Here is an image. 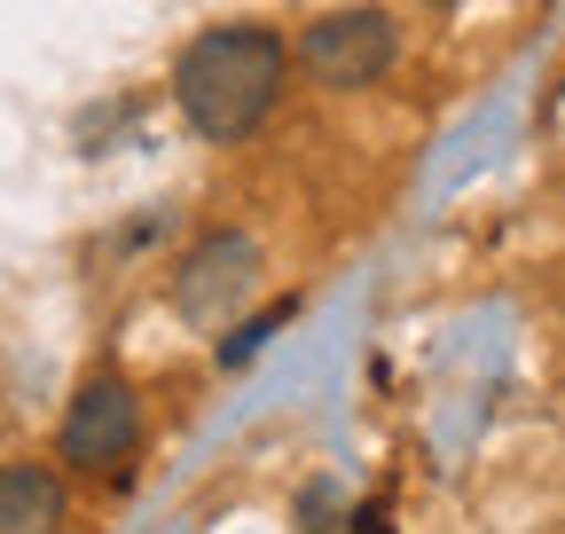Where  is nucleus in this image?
Masks as SVG:
<instances>
[{
    "instance_id": "6e6552de",
    "label": "nucleus",
    "mask_w": 565,
    "mask_h": 534,
    "mask_svg": "<svg viewBox=\"0 0 565 534\" xmlns=\"http://www.w3.org/2000/svg\"><path fill=\"white\" fill-rule=\"evenodd\" d=\"M353 534H393V526H385V511H377V503H362V511H353Z\"/></svg>"
},
{
    "instance_id": "20e7f679",
    "label": "nucleus",
    "mask_w": 565,
    "mask_h": 534,
    "mask_svg": "<svg viewBox=\"0 0 565 534\" xmlns=\"http://www.w3.org/2000/svg\"><path fill=\"white\" fill-rule=\"evenodd\" d=\"M141 432V400L134 385L118 377H95L79 400H71V417H63V463H118Z\"/></svg>"
},
{
    "instance_id": "423d86ee",
    "label": "nucleus",
    "mask_w": 565,
    "mask_h": 534,
    "mask_svg": "<svg viewBox=\"0 0 565 534\" xmlns=\"http://www.w3.org/2000/svg\"><path fill=\"white\" fill-rule=\"evenodd\" d=\"M291 314H299L291 299H275V307H267L259 322H244V330H228V346H221V370H244V362H252V354H259V346L275 339V330H282V322H291Z\"/></svg>"
},
{
    "instance_id": "f257e3e1",
    "label": "nucleus",
    "mask_w": 565,
    "mask_h": 534,
    "mask_svg": "<svg viewBox=\"0 0 565 534\" xmlns=\"http://www.w3.org/2000/svg\"><path fill=\"white\" fill-rule=\"evenodd\" d=\"M291 47L267 24H212L173 55V103L196 142H244V134L282 103Z\"/></svg>"
},
{
    "instance_id": "1a4fd4ad",
    "label": "nucleus",
    "mask_w": 565,
    "mask_h": 534,
    "mask_svg": "<svg viewBox=\"0 0 565 534\" xmlns=\"http://www.w3.org/2000/svg\"><path fill=\"white\" fill-rule=\"evenodd\" d=\"M424 9H456V0H424Z\"/></svg>"
},
{
    "instance_id": "f03ea898",
    "label": "nucleus",
    "mask_w": 565,
    "mask_h": 534,
    "mask_svg": "<svg viewBox=\"0 0 565 534\" xmlns=\"http://www.w3.org/2000/svg\"><path fill=\"white\" fill-rule=\"evenodd\" d=\"M393 55H401V32H393L385 9H338V17H315L299 32V63L322 87H338V95L377 87L393 72Z\"/></svg>"
},
{
    "instance_id": "7ed1b4c3",
    "label": "nucleus",
    "mask_w": 565,
    "mask_h": 534,
    "mask_svg": "<svg viewBox=\"0 0 565 534\" xmlns=\"http://www.w3.org/2000/svg\"><path fill=\"white\" fill-rule=\"evenodd\" d=\"M252 284H259V244L252 236H236V228L228 236H196V252L173 267V314L204 330V322H221Z\"/></svg>"
},
{
    "instance_id": "0eeeda50",
    "label": "nucleus",
    "mask_w": 565,
    "mask_h": 534,
    "mask_svg": "<svg viewBox=\"0 0 565 534\" xmlns=\"http://www.w3.org/2000/svg\"><path fill=\"white\" fill-rule=\"evenodd\" d=\"M338 519H345V488H338V480H315V488L299 495V534H345Z\"/></svg>"
},
{
    "instance_id": "39448f33",
    "label": "nucleus",
    "mask_w": 565,
    "mask_h": 534,
    "mask_svg": "<svg viewBox=\"0 0 565 534\" xmlns=\"http://www.w3.org/2000/svg\"><path fill=\"white\" fill-rule=\"evenodd\" d=\"M63 511V488L47 463H9L0 472V534H47Z\"/></svg>"
}]
</instances>
